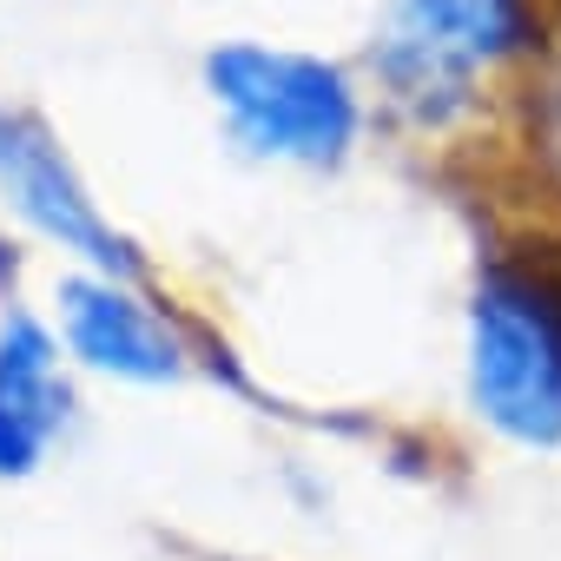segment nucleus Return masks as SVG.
I'll return each mask as SVG.
<instances>
[{
  "mask_svg": "<svg viewBox=\"0 0 561 561\" xmlns=\"http://www.w3.org/2000/svg\"><path fill=\"white\" fill-rule=\"evenodd\" d=\"M211 100L225 106L231 133L264 159L324 165L357 133V100L337 67L277 54V47H218L205 60Z\"/></svg>",
  "mask_w": 561,
  "mask_h": 561,
  "instance_id": "1",
  "label": "nucleus"
},
{
  "mask_svg": "<svg viewBox=\"0 0 561 561\" xmlns=\"http://www.w3.org/2000/svg\"><path fill=\"white\" fill-rule=\"evenodd\" d=\"M476 403L515 443H561V324L541 298L489 285L469 324Z\"/></svg>",
  "mask_w": 561,
  "mask_h": 561,
  "instance_id": "2",
  "label": "nucleus"
},
{
  "mask_svg": "<svg viewBox=\"0 0 561 561\" xmlns=\"http://www.w3.org/2000/svg\"><path fill=\"white\" fill-rule=\"evenodd\" d=\"M522 41V0H397L377 73L410 106H449L462 87Z\"/></svg>",
  "mask_w": 561,
  "mask_h": 561,
  "instance_id": "3",
  "label": "nucleus"
},
{
  "mask_svg": "<svg viewBox=\"0 0 561 561\" xmlns=\"http://www.w3.org/2000/svg\"><path fill=\"white\" fill-rule=\"evenodd\" d=\"M0 192H8V205H14L34 231H47L60 251H80V257L100 264V271H126L119 238L100 225V211H93V198L80 192V179L67 172L60 146H54L34 119H21V113H0Z\"/></svg>",
  "mask_w": 561,
  "mask_h": 561,
  "instance_id": "4",
  "label": "nucleus"
},
{
  "mask_svg": "<svg viewBox=\"0 0 561 561\" xmlns=\"http://www.w3.org/2000/svg\"><path fill=\"white\" fill-rule=\"evenodd\" d=\"M67 305V344L93 364V370H113V377H133V383H172L179 377V344L146 318L139 298H126L106 277H73L60 291Z\"/></svg>",
  "mask_w": 561,
  "mask_h": 561,
  "instance_id": "5",
  "label": "nucleus"
},
{
  "mask_svg": "<svg viewBox=\"0 0 561 561\" xmlns=\"http://www.w3.org/2000/svg\"><path fill=\"white\" fill-rule=\"evenodd\" d=\"M67 416V390L54 377V344L41 324L14 318L0 331V476H27L47 436Z\"/></svg>",
  "mask_w": 561,
  "mask_h": 561,
  "instance_id": "6",
  "label": "nucleus"
}]
</instances>
